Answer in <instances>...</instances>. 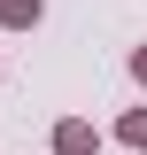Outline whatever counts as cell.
Wrapping results in <instances>:
<instances>
[{"mask_svg":"<svg viewBox=\"0 0 147 155\" xmlns=\"http://www.w3.org/2000/svg\"><path fill=\"white\" fill-rule=\"evenodd\" d=\"M139 78H147V54H139Z\"/></svg>","mask_w":147,"mask_h":155,"instance_id":"obj_2","label":"cell"},{"mask_svg":"<svg viewBox=\"0 0 147 155\" xmlns=\"http://www.w3.org/2000/svg\"><path fill=\"white\" fill-rule=\"evenodd\" d=\"M0 16H8V23H31V16H39V0H0Z\"/></svg>","mask_w":147,"mask_h":155,"instance_id":"obj_1","label":"cell"}]
</instances>
